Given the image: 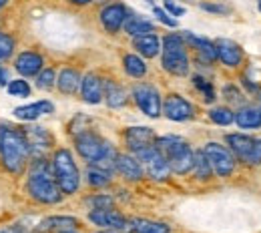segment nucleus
<instances>
[{
    "label": "nucleus",
    "instance_id": "nucleus-1",
    "mask_svg": "<svg viewBox=\"0 0 261 233\" xmlns=\"http://www.w3.org/2000/svg\"><path fill=\"white\" fill-rule=\"evenodd\" d=\"M31 155L29 141L24 137V131H18L12 125L0 123V161L4 169L12 175H20L27 167Z\"/></svg>",
    "mask_w": 261,
    "mask_h": 233
},
{
    "label": "nucleus",
    "instance_id": "nucleus-2",
    "mask_svg": "<svg viewBox=\"0 0 261 233\" xmlns=\"http://www.w3.org/2000/svg\"><path fill=\"white\" fill-rule=\"evenodd\" d=\"M27 187H29L31 197L36 199L38 203L53 205V203H59V201L63 199V189L59 187V183L55 179L53 165H48L42 159L33 163Z\"/></svg>",
    "mask_w": 261,
    "mask_h": 233
},
{
    "label": "nucleus",
    "instance_id": "nucleus-3",
    "mask_svg": "<svg viewBox=\"0 0 261 233\" xmlns=\"http://www.w3.org/2000/svg\"><path fill=\"white\" fill-rule=\"evenodd\" d=\"M155 147L165 155V159H167V163L171 167V171L183 175L189 169H193L195 153L191 151V147L181 137H175V135L159 137V139H155Z\"/></svg>",
    "mask_w": 261,
    "mask_h": 233
},
{
    "label": "nucleus",
    "instance_id": "nucleus-4",
    "mask_svg": "<svg viewBox=\"0 0 261 233\" xmlns=\"http://www.w3.org/2000/svg\"><path fill=\"white\" fill-rule=\"evenodd\" d=\"M53 173H55V179L59 183V187L63 189V193L70 195L79 189V183H81V175H79V169L76 163L70 155L68 149H59L53 157Z\"/></svg>",
    "mask_w": 261,
    "mask_h": 233
},
{
    "label": "nucleus",
    "instance_id": "nucleus-5",
    "mask_svg": "<svg viewBox=\"0 0 261 233\" xmlns=\"http://www.w3.org/2000/svg\"><path fill=\"white\" fill-rule=\"evenodd\" d=\"M163 68L171 74L185 76L189 72V57L179 34H167L163 40Z\"/></svg>",
    "mask_w": 261,
    "mask_h": 233
},
{
    "label": "nucleus",
    "instance_id": "nucleus-6",
    "mask_svg": "<svg viewBox=\"0 0 261 233\" xmlns=\"http://www.w3.org/2000/svg\"><path fill=\"white\" fill-rule=\"evenodd\" d=\"M227 143L239 161H243L245 165H261V139L235 133L229 135Z\"/></svg>",
    "mask_w": 261,
    "mask_h": 233
},
{
    "label": "nucleus",
    "instance_id": "nucleus-7",
    "mask_svg": "<svg viewBox=\"0 0 261 233\" xmlns=\"http://www.w3.org/2000/svg\"><path fill=\"white\" fill-rule=\"evenodd\" d=\"M135 157L139 159V163L147 171L149 177H153V179H167L169 177L171 167L167 163L165 155L155 145H149V147H143V149L135 151Z\"/></svg>",
    "mask_w": 261,
    "mask_h": 233
},
{
    "label": "nucleus",
    "instance_id": "nucleus-8",
    "mask_svg": "<svg viewBox=\"0 0 261 233\" xmlns=\"http://www.w3.org/2000/svg\"><path fill=\"white\" fill-rule=\"evenodd\" d=\"M74 145H76V151L81 153V157L87 159L91 165H95L98 159L105 155V151L109 149L111 143L102 141L98 135L91 133V131H83V133L76 135Z\"/></svg>",
    "mask_w": 261,
    "mask_h": 233
},
{
    "label": "nucleus",
    "instance_id": "nucleus-9",
    "mask_svg": "<svg viewBox=\"0 0 261 233\" xmlns=\"http://www.w3.org/2000/svg\"><path fill=\"white\" fill-rule=\"evenodd\" d=\"M203 153L207 155L209 163H211V169L219 175V177H229L235 169V157L231 155L227 147L219 145V143H207Z\"/></svg>",
    "mask_w": 261,
    "mask_h": 233
},
{
    "label": "nucleus",
    "instance_id": "nucleus-10",
    "mask_svg": "<svg viewBox=\"0 0 261 233\" xmlns=\"http://www.w3.org/2000/svg\"><path fill=\"white\" fill-rule=\"evenodd\" d=\"M133 97L137 100L139 109H141L147 117L157 119V117L161 115V97H159V91H157L153 85H147V83L135 85Z\"/></svg>",
    "mask_w": 261,
    "mask_h": 233
},
{
    "label": "nucleus",
    "instance_id": "nucleus-11",
    "mask_svg": "<svg viewBox=\"0 0 261 233\" xmlns=\"http://www.w3.org/2000/svg\"><path fill=\"white\" fill-rule=\"evenodd\" d=\"M89 219L98 225V227H107V229H115V231H127V229H133L130 223L119 213L115 211L113 207L111 209H93L89 213Z\"/></svg>",
    "mask_w": 261,
    "mask_h": 233
},
{
    "label": "nucleus",
    "instance_id": "nucleus-12",
    "mask_svg": "<svg viewBox=\"0 0 261 233\" xmlns=\"http://www.w3.org/2000/svg\"><path fill=\"white\" fill-rule=\"evenodd\" d=\"M127 8L119 2H113V4H107L102 10H100V24L105 27V31L111 34L119 33L121 27L125 24V18H127Z\"/></svg>",
    "mask_w": 261,
    "mask_h": 233
},
{
    "label": "nucleus",
    "instance_id": "nucleus-13",
    "mask_svg": "<svg viewBox=\"0 0 261 233\" xmlns=\"http://www.w3.org/2000/svg\"><path fill=\"white\" fill-rule=\"evenodd\" d=\"M163 113L171 121H187L195 115V109L189 100H185L179 95H169L163 105Z\"/></svg>",
    "mask_w": 261,
    "mask_h": 233
},
{
    "label": "nucleus",
    "instance_id": "nucleus-14",
    "mask_svg": "<svg viewBox=\"0 0 261 233\" xmlns=\"http://www.w3.org/2000/svg\"><path fill=\"white\" fill-rule=\"evenodd\" d=\"M215 50H217V59H221V63L227 67H237L243 59L241 46L229 38H219L215 42Z\"/></svg>",
    "mask_w": 261,
    "mask_h": 233
},
{
    "label": "nucleus",
    "instance_id": "nucleus-15",
    "mask_svg": "<svg viewBox=\"0 0 261 233\" xmlns=\"http://www.w3.org/2000/svg\"><path fill=\"white\" fill-rule=\"evenodd\" d=\"M125 141L129 145V149L135 153L143 147H149V145H155V133L149 129V127H130L125 131Z\"/></svg>",
    "mask_w": 261,
    "mask_h": 233
},
{
    "label": "nucleus",
    "instance_id": "nucleus-16",
    "mask_svg": "<svg viewBox=\"0 0 261 233\" xmlns=\"http://www.w3.org/2000/svg\"><path fill=\"white\" fill-rule=\"evenodd\" d=\"M81 95L85 102H91V105H97L102 99V83L97 74L89 72L83 81H81Z\"/></svg>",
    "mask_w": 261,
    "mask_h": 233
},
{
    "label": "nucleus",
    "instance_id": "nucleus-17",
    "mask_svg": "<svg viewBox=\"0 0 261 233\" xmlns=\"http://www.w3.org/2000/svg\"><path fill=\"white\" fill-rule=\"evenodd\" d=\"M14 67H16V70L22 76H33V74H38L40 68H42V57L38 53L27 50V53H22V55L16 57Z\"/></svg>",
    "mask_w": 261,
    "mask_h": 233
},
{
    "label": "nucleus",
    "instance_id": "nucleus-18",
    "mask_svg": "<svg viewBox=\"0 0 261 233\" xmlns=\"http://www.w3.org/2000/svg\"><path fill=\"white\" fill-rule=\"evenodd\" d=\"M115 169L129 181H139L143 177V167L139 163L137 157H130V155H117V163Z\"/></svg>",
    "mask_w": 261,
    "mask_h": 233
},
{
    "label": "nucleus",
    "instance_id": "nucleus-19",
    "mask_svg": "<svg viewBox=\"0 0 261 233\" xmlns=\"http://www.w3.org/2000/svg\"><path fill=\"white\" fill-rule=\"evenodd\" d=\"M22 131H24V137L29 141L31 151H42V149H48L53 145V135L42 127H27Z\"/></svg>",
    "mask_w": 261,
    "mask_h": 233
},
{
    "label": "nucleus",
    "instance_id": "nucleus-20",
    "mask_svg": "<svg viewBox=\"0 0 261 233\" xmlns=\"http://www.w3.org/2000/svg\"><path fill=\"white\" fill-rule=\"evenodd\" d=\"M55 111V105L50 100H38V102H33V105H27V107H18L14 109V115L18 119H24V121H34L38 119L40 115H48Z\"/></svg>",
    "mask_w": 261,
    "mask_h": 233
},
{
    "label": "nucleus",
    "instance_id": "nucleus-21",
    "mask_svg": "<svg viewBox=\"0 0 261 233\" xmlns=\"http://www.w3.org/2000/svg\"><path fill=\"white\" fill-rule=\"evenodd\" d=\"M135 48L143 55V57H147V59H153V57H157L159 55V50H161V40H159V36H155V34H143V36H135Z\"/></svg>",
    "mask_w": 261,
    "mask_h": 233
},
{
    "label": "nucleus",
    "instance_id": "nucleus-22",
    "mask_svg": "<svg viewBox=\"0 0 261 233\" xmlns=\"http://www.w3.org/2000/svg\"><path fill=\"white\" fill-rule=\"evenodd\" d=\"M235 123L241 129H259L261 127V111L255 107H243L235 113Z\"/></svg>",
    "mask_w": 261,
    "mask_h": 233
},
{
    "label": "nucleus",
    "instance_id": "nucleus-23",
    "mask_svg": "<svg viewBox=\"0 0 261 233\" xmlns=\"http://www.w3.org/2000/svg\"><path fill=\"white\" fill-rule=\"evenodd\" d=\"M81 81H83V79H81L79 70H74V68H63V72L59 74L57 85H59L61 93L72 95V93H76V89L81 87Z\"/></svg>",
    "mask_w": 261,
    "mask_h": 233
},
{
    "label": "nucleus",
    "instance_id": "nucleus-24",
    "mask_svg": "<svg viewBox=\"0 0 261 233\" xmlns=\"http://www.w3.org/2000/svg\"><path fill=\"white\" fill-rule=\"evenodd\" d=\"M102 93H105V99L109 102V107H123L127 102V95H125V89L121 85H117L115 81H107L102 85Z\"/></svg>",
    "mask_w": 261,
    "mask_h": 233
},
{
    "label": "nucleus",
    "instance_id": "nucleus-25",
    "mask_svg": "<svg viewBox=\"0 0 261 233\" xmlns=\"http://www.w3.org/2000/svg\"><path fill=\"white\" fill-rule=\"evenodd\" d=\"M123 27H125V31H127L130 36H143V34H151L155 31V27H153L149 20H145V18H141V16H137V14H127Z\"/></svg>",
    "mask_w": 261,
    "mask_h": 233
},
{
    "label": "nucleus",
    "instance_id": "nucleus-26",
    "mask_svg": "<svg viewBox=\"0 0 261 233\" xmlns=\"http://www.w3.org/2000/svg\"><path fill=\"white\" fill-rule=\"evenodd\" d=\"M79 225V221L74 217H48L40 223V231H65V229H74Z\"/></svg>",
    "mask_w": 261,
    "mask_h": 233
},
{
    "label": "nucleus",
    "instance_id": "nucleus-27",
    "mask_svg": "<svg viewBox=\"0 0 261 233\" xmlns=\"http://www.w3.org/2000/svg\"><path fill=\"white\" fill-rule=\"evenodd\" d=\"M185 38H187V42H191V44L195 46L197 50H199L209 63L217 59V50H215V44H213V42H209V40H205V38H199V36H195V34H191V33L185 34Z\"/></svg>",
    "mask_w": 261,
    "mask_h": 233
},
{
    "label": "nucleus",
    "instance_id": "nucleus-28",
    "mask_svg": "<svg viewBox=\"0 0 261 233\" xmlns=\"http://www.w3.org/2000/svg\"><path fill=\"white\" fill-rule=\"evenodd\" d=\"M130 227L137 233H169V225L151 219H133Z\"/></svg>",
    "mask_w": 261,
    "mask_h": 233
},
{
    "label": "nucleus",
    "instance_id": "nucleus-29",
    "mask_svg": "<svg viewBox=\"0 0 261 233\" xmlns=\"http://www.w3.org/2000/svg\"><path fill=\"white\" fill-rule=\"evenodd\" d=\"M123 65H125L127 74L135 76V79H141V76L147 74V65H145L143 59L137 57V55H127V57L123 59Z\"/></svg>",
    "mask_w": 261,
    "mask_h": 233
},
{
    "label": "nucleus",
    "instance_id": "nucleus-30",
    "mask_svg": "<svg viewBox=\"0 0 261 233\" xmlns=\"http://www.w3.org/2000/svg\"><path fill=\"white\" fill-rule=\"evenodd\" d=\"M87 181H89V185H93V187L109 185V183H111V171H105V169H98V167H91V169L87 171Z\"/></svg>",
    "mask_w": 261,
    "mask_h": 233
},
{
    "label": "nucleus",
    "instance_id": "nucleus-31",
    "mask_svg": "<svg viewBox=\"0 0 261 233\" xmlns=\"http://www.w3.org/2000/svg\"><path fill=\"white\" fill-rule=\"evenodd\" d=\"M209 117H211V121L217 123V125H231V123L235 121L233 111L227 109V107H215V109H211V111H209Z\"/></svg>",
    "mask_w": 261,
    "mask_h": 233
},
{
    "label": "nucleus",
    "instance_id": "nucleus-32",
    "mask_svg": "<svg viewBox=\"0 0 261 233\" xmlns=\"http://www.w3.org/2000/svg\"><path fill=\"white\" fill-rule=\"evenodd\" d=\"M193 169H195L199 179H209V175H211V163H209V159H207V155L203 151H197L195 153Z\"/></svg>",
    "mask_w": 261,
    "mask_h": 233
},
{
    "label": "nucleus",
    "instance_id": "nucleus-33",
    "mask_svg": "<svg viewBox=\"0 0 261 233\" xmlns=\"http://www.w3.org/2000/svg\"><path fill=\"white\" fill-rule=\"evenodd\" d=\"M55 79H57V74H55L53 68L40 70V72H38V79H36V87L42 89V91H48V89L55 87Z\"/></svg>",
    "mask_w": 261,
    "mask_h": 233
},
{
    "label": "nucleus",
    "instance_id": "nucleus-34",
    "mask_svg": "<svg viewBox=\"0 0 261 233\" xmlns=\"http://www.w3.org/2000/svg\"><path fill=\"white\" fill-rule=\"evenodd\" d=\"M8 93L12 97H31V87L27 81H10L8 83Z\"/></svg>",
    "mask_w": 261,
    "mask_h": 233
},
{
    "label": "nucleus",
    "instance_id": "nucleus-35",
    "mask_svg": "<svg viewBox=\"0 0 261 233\" xmlns=\"http://www.w3.org/2000/svg\"><path fill=\"white\" fill-rule=\"evenodd\" d=\"M193 83H195V87L201 91L203 99L207 100V102H213V100H215V91H213V87H211V83H209V81H205L203 76H195V79H193Z\"/></svg>",
    "mask_w": 261,
    "mask_h": 233
},
{
    "label": "nucleus",
    "instance_id": "nucleus-36",
    "mask_svg": "<svg viewBox=\"0 0 261 233\" xmlns=\"http://www.w3.org/2000/svg\"><path fill=\"white\" fill-rule=\"evenodd\" d=\"M14 53V40L12 36L0 33V61H6Z\"/></svg>",
    "mask_w": 261,
    "mask_h": 233
},
{
    "label": "nucleus",
    "instance_id": "nucleus-37",
    "mask_svg": "<svg viewBox=\"0 0 261 233\" xmlns=\"http://www.w3.org/2000/svg\"><path fill=\"white\" fill-rule=\"evenodd\" d=\"M87 205H91L93 209H111L113 207V199L109 195H95V197L87 199Z\"/></svg>",
    "mask_w": 261,
    "mask_h": 233
},
{
    "label": "nucleus",
    "instance_id": "nucleus-38",
    "mask_svg": "<svg viewBox=\"0 0 261 233\" xmlns=\"http://www.w3.org/2000/svg\"><path fill=\"white\" fill-rule=\"evenodd\" d=\"M155 16L163 22V24H167V27H177V20L175 18H171L167 12H165L163 8H155Z\"/></svg>",
    "mask_w": 261,
    "mask_h": 233
},
{
    "label": "nucleus",
    "instance_id": "nucleus-39",
    "mask_svg": "<svg viewBox=\"0 0 261 233\" xmlns=\"http://www.w3.org/2000/svg\"><path fill=\"white\" fill-rule=\"evenodd\" d=\"M203 10H207V12H217V14H227L229 10L225 6H221V4H209V2H201L199 4Z\"/></svg>",
    "mask_w": 261,
    "mask_h": 233
},
{
    "label": "nucleus",
    "instance_id": "nucleus-40",
    "mask_svg": "<svg viewBox=\"0 0 261 233\" xmlns=\"http://www.w3.org/2000/svg\"><path fill=\"white\" fill-rule=\"evenodd\" d=\"M165 8H167L173 16H183V14H185V8H183V6H177L173 0H165Z\"/></svg>",
    "mask_w": 261,
    "mask_h": 233
},
{
    "label": "nucleus",
    "instance_id": "nucleus-41",
    "mask_svg": "<svg viewBox=\"0 0 261 233\" xmlns=\"http://www.w3.org/2000/svg\"><path fill=\"white\" fill-rule=\"evenodd\" d=\"M6 83H8V70L0 67V85H6Z\"/></svg>",
    "mask_w": 261,
    "mask_h": 233
},
{
    "label": "nucleus",
    "instance_id": "nucleus-42",
    "mask_svg": "<svg viewBox=\"0 0 261 233\" xmlns=\"http://www.w3.org/2000/svg\"><path fill=\"white\" fill-rule=\"evenodd\" d=\"M0 233H27V231H22V229H18V227H8V229H2Z\"/></svg>",
    "mask_w": 261,
    "mask_h": 233
},
{
    "label": "nucleus",
    "instance_id": "nucleus-43",
    "mask_svg": "<svg viewBox=\"0 0 261 233\" xmlns=\"http://www.w3.org/2000/svg\"><path fill=\"white\" fill-rule=\"evenodd\" d=\"M68 2H72V4H89L93 0H68Z\"/></svg>",
    "mask_w": 261,
    "mask_h": 233
},
{
    "label": "nucleus",
    "instance_id": "nucleus-44",
    "mask_svg": "<svg viewBox=\"0 0 261 233\" xmlns=\"http://www.w3.org/2000/svg\"><path fill=\"white\" fill-rule=\"evenodd\" d=\"M59 233H76L74 229H65V231H59Z\"/></svg>",
    "mask_w": 261,
    "mask_h": 233
},
{
    "label": "nucleus",
    "instance_id": "nucleus-45",
    "mask_svg": "<svg viewBox=\"0 0 261 233\" xmlns=\"http://www.w3.org/2000/svg\"><path fill=\"white\" fill-rule=\"evenodd\" d=\"M6 2H8V0H0V8H2V6L6 4Z\"/></svg>",
    "mask_w": 261,
    "mask_h": 233
},
{
    "label": "nucleus",
    "instance_id": "nucleus-46",
    "mask_svg": "<svg viewBox=\"0 0 261 233\" xmlns=\"http://www.w3.org/2000/svg\"><path fill=\"white\" fill-rule=\"evenodd\" d=\"M259 12H261V0H259Z\"/></svg>",
    "mask_w": 261,
    "mask_h": 233
},
{
    "label": "nucleus",
    "instance_id": "nucleus-47",
    "mask_svg": "<svg viewBox=\"0 0 261 233\" xmlns=\"http://www.w3.org/2000/svg\"><path fill=\"white\" fill-rule=\"evenodd\" d=\"M98 233H111V231H98Z\"/></svg>",
    "mask_w": 261,
    "mask_h": 233
}]
</instances>
